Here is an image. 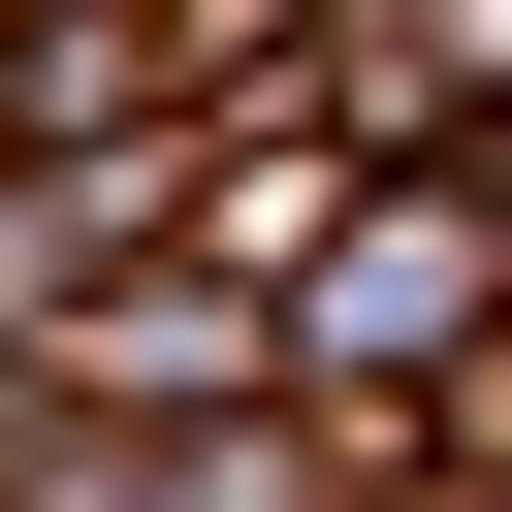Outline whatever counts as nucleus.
Returning <instances> with one entry per match:
<instances>
[{
    "label": "nucleus",
    "instance_id": "obj_1",
    "mask_svg": "<svg viewBox=\"0 0 512 512\" xmlns=\"http://www.w3.org/2000/svg\"><path fill=\"white\" fill-rule=\"evenodd\" d=\"M480 352H512V192H480V160H352V192L288 224V288H256V384H288L320 448H352V416H448Z\"/></svg>",
    "mask_w": 512,
    "mask_h": 512
}]
</instances>
